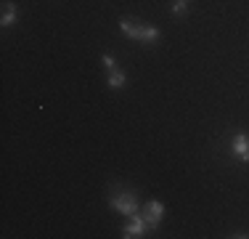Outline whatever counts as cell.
Returning <instances> with one entry per match:
<instances>
[{
  "label": "cell",
  "mask_w": 249,
  "mask_h": 239,
  "mask_svg": "<svg viewBox=\"0 0 249 239\" xmlns=\"http://www.w3.org/2000/svg\"><path fill=\"white\" fill-rule=\"evenodd\" d=\"M183 11H188V0H175L173 14H183Z\"/></svg>",
  "instance_id": "obj_9"
},
{
  "label": "cell",
  "mask_w": 249,
  "mask_h": 239,
  "mask_svg": "<svg viewBox=\"0 0 249 239\" xmlns=\"http://www.w3.org/2000/svg\"><path fill=\"white\" fill-rule=\"evenodd\" d=\"M157 38H159V29L157 27H143V35H141V40H143V43H154Z\"/></svg>",
  "instance_id": "obj_8"
},
{
  "label": "cell",
  "mask_w": 249,
  "mask_h": 239,
  "mask_svg": "<svg viewBox=\"0 0 249 239\" xmlns=\"http://www.w3.org/2000/svg\"><path fill=\"white\" fill-rule=\"evenodd\" d=\"M149 229V226H146V220H143V215H133V218H130V226H124L122 229V237L124 239H133V237H143V231Z\"/></svg>",
  "instance_id": "obj_3"
},
{
  "label": "cell",
  "mask_w": 249,
  "mask_h": 239,
  "mask_svg": "<svg viewBox=\"0 0 249 239\" xmlns=\"http://www.w3.org/2000/svg\"><path fill=\"white\" fill-rule=\"evenodd\" d=\"M124 72H120V69H111L109 72V88H114V91H120V88H124Z\"/></svg>",
  "instance_id": "obj_7"
},
{
  "label": "cell",
  "mask_w": 249,
  "mask_h": 239,
  "mask_svg": "<svg viewBox=\"0 0 249 239\" xmlns=\"http://www.w3.org/2000/svg\"><path fill=\"white\" fill-rule=\"evenodd\" d=\"M109 202H111V207H114L117 213L127 215V218H133V215H138V213H141V207H138V197H135L133 191L111 194V197H109Z\"/></svg>",
  "instance_id": "obj_1"
},
{
  "label": "cell",
  "mask_w": 249,
  "mask_h": 239,
  "mask_svg": "<svg viewBox=\"0 0 249 239\" xmlns=\"http://www.w3.org/2000/svg\"><path fill=\"white\" fill-rule=\"evenodd\" d=\"M14 21H16V5L5 0V3H3V19H0V24H3V27H11Z\"/></svg>",
  "instance_id": "obj_6"
},
{
  "label": "cell",
  "mask_w": 249,
  "mask_h": 239,
  "mask_svg": "<svg viewBox=\"0 0 249 239\" xmlns=\"http://www.w3.org/2000/svg\"><path fill=\"white\" fill-rule=\"evenodd\" d=\"M233 154L241 162H249V136L247 133H239L233 139Z\"/></svg>",
  "instance_id": "obj_4"
},
{
  "label": "cell",
  "mask_w": 249,
  "mask_h": 239,
  "mask_svg": "<svg viewBox=\"0 0 249 239\" xmlns=\"http://www.w3.org/2000/svg\"><path fill=\"white\" fill-rule=\"evenodd\" d=\"M141 215H143V220H146L149 229H157V226L162 223V218H164V205L157 202V199H151V202H146V207L141 210Z\"/></svg>",
  "instance_id": "obj_2"
},
{
  "label": "cell",
  "mask_w": 249,
  "mask_h": 239,
  "mask_svg": "<svg viewBox=\"0 0 249 239\" xmlns=\"http://www.w3.org/2000/svg\"><path fill=\"white\" fill-rule=\"evenodd\" d=\"M104 67H106V69H109V72H111V69H117V64H114V59H111V56H109V53H106V56H104Z\"/></svg>",
  "instance_id": "obj_10"
},
{
  "label": "cell",
  "mask_w": 249,
  "mask_h": 239,
  "mask_svg": "<svg viewBox=\"0 0 249 239\" xmlns=\"http://www.w3.org/2000/svg\"><path fill=\"white\" fill-rule=\"evenodd\" d=\"M120 29L127 35V38H133V40H141V35H143V27H138V24H133V21H127V19L120 21Z\"/></svg>",
  "instance_id": "obj_5"
}]
</instances>
